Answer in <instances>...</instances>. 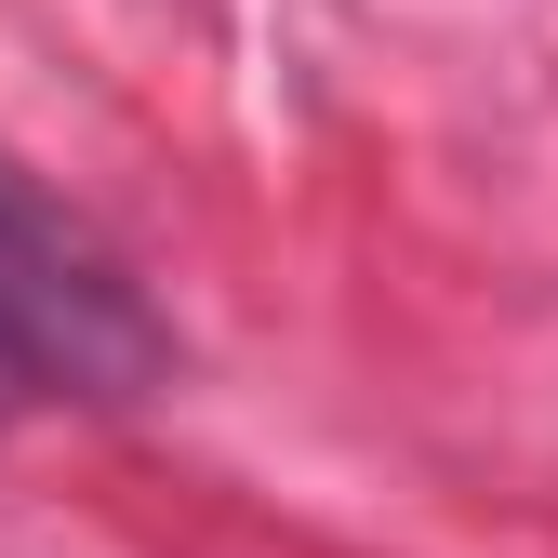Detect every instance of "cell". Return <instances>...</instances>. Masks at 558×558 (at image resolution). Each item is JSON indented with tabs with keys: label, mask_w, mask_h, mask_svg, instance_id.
I'll use <instances>...</instances> for the list:
<instances>
[{
	"label": "cell",
	"mask_w": 558,
	"mask_h": 558,
	"mask_svg": "<svg viewBox=\"0 0 558 558\" xmlns=\"http://www.w3.org/2000/svg\"><path fill=\"white\" fill-rule=\"evenodd\" d=\"M0 373L27 399H147L173 373L160 306L66 199L0 147Z\"/></svg>",
	"instance_id": "obj_1"
},
{
	"label": "cell",
	"mask_w": 558,
	"mask_h": 558,
	"mask_svg": "<svg viewBox=\"0 0 558 558\" xmlns=\"http://www.w3.org/2000/svg\"><path fill=\"white\" fill-rule=\"evenodd\" d=\"M14 399H27V386H14V373H0V426H14Z\"/></svg>",
	"instance_id": "obj_2"
}]
</instances>
